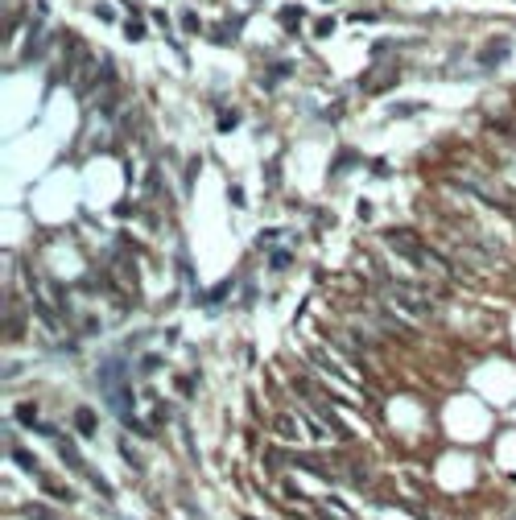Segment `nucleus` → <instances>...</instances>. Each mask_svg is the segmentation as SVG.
I'll return each instance as SVG.
<instances>
[{
  "mask_svg": "<svg viewBox=\"0 0 516 520\" xmlns=\"http://www.w3.org/2000/svg\"><path fill=\"white\" fill-rule=\"evenodd\" d=\"M389 293H393V302H397L409 318H430V314H434V306H430L426 298H413V293H409V285H393Z\"/></svg>",
  "mask_w": 516,
  "mask_h": 520,
  "instance_id": "nucleus-1",
  "label": "nucleus"
},
{
  "mask_svg": "<svg viewBox=\"0 0 516 520\" xmlns=\"http://www.w3.org/2000/svg\"><path fill=\"white\" fill-rule=\"evenodd\" d=\"M12 463H17L21 471H29V475H37V463H33V455H29V450H12Z\"/></svg>",
  "mask_w": 516,
  "mask_h": 520,
  "instance_id": "nucleus-2",
  "label": "nucleus"
},
{
  "mask_svg": "<svg viewBox=\"0 0 516 520\" xmlns=\"http://www.w3.org/2000/svg\"><path fill=\"white\" fill-rule=\"evenodd\" d=\"M79 434H87V438L95 434V413H87V409L79 413Z\"/></svg>",
  "mask_w": 516,
  "mask_h": 520,
  "instance_id": "nucleus-3",
  "label": "nucleus"
}]
</instances>
